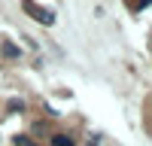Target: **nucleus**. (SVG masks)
Returning <instances> with one entry per match:
<instances>
[{"label": "nucleus", "mask_w": 152, "mask_h": 146, "mask_svg": "<svg viewBox=\"0 0 152 146\" xmlns=\"http://www.w3.org/2000/svg\"><path fill=\"white\" fill-rule=\"evenodd\" d=\"M24 12H31V15H34V18H40L43 24H52V21H55L52 12H49V9H40L34 0H24Z\"/></svg>", "instance_id": "nucleus-1"}, {"label": "nucleus", "mask_w": 152, "mask_h": 146, "mask_svg": "<svg viewBox=\"0 0 152 146\" xmlns=\"http://www.w3.org/2000/svg\"><path fill=\"white\" fill-rule=\"evenodd\" d=\"M12 146H40L34 137H28V134H18V137H12Z\"/></svg>", "instance_id": "nucleus-2"}, {"label": "nucleus", "mask_w": 152, "mask_h": 146, "mask_svg": "<svg viewBox=\"0 0 152 146\" xmlns=\"http://www.w3.org/2000/svg\"><path fill=\"white\" fill-rule=\"evenodd\" d=\"M52 146H73V137H70V134H55Z\"/></svg>", "instance_id": "nucleus-3"}, {"label": "nucleus", "mask_w": 152, "mask_h": 146, "mask_svg": "<svg viewBox=\"0 0 152 146\" xmlns=\"http://www.w3.org/2000/svg\"><path fill=\"white\" fill-rule=\"evenodd\" d=\"M3 55H6V58H18V49L12 46V43H6V46H3Z\"/></svg>", "instance_id": "nucleus-4"}, {"label": "nucleus", "mask_w": 152, "mask_h": 146, "mask_svg": "<svg viewBox=\"0 0 152 146\" xmlns=\"http://www.w3.org/2000/svg\"><path fill=\"white\" fill-rule=\"evenodd\" d=\"M146 6H152V0H140V9H146Z\"/></svg>", "instance_id": "nucleus-5"}]
</instances>
